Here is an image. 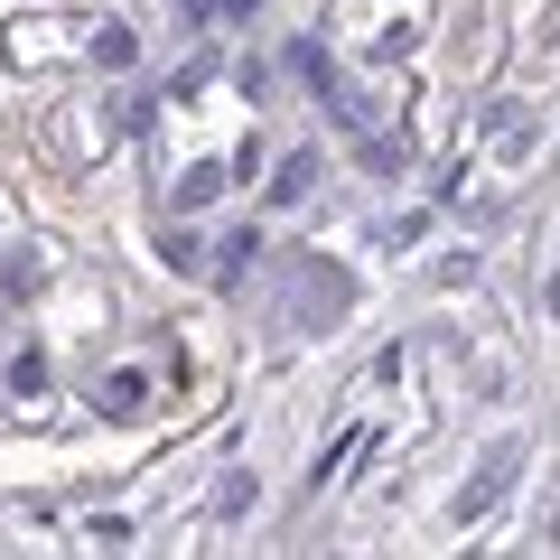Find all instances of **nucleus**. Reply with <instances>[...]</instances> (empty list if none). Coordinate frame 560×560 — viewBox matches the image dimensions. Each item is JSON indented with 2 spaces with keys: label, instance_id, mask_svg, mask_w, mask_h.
Here are the masks:
<instances>
[{
  "label": "nucleus",
  "instance_id": "0eeeda50",
  "mask_svg": "<svg viewBox=\"0 0 560 560\" xmlns=\"http://www.w3.org/2000/svg\"><path fill=\"white\" fill-rule=\"evenodd\" d=\"M253 253H261L253 234H224V253H215V280H243V271H253Z\"/></svg>",
  "mask_w": 560,
  "mask_h": 560
},
{
  "label": "nucleus",
  "instance_id": "f03ea898",
  "mask_svg": "<svg viewBox=\"0 0 560 560\" xmlns=\"http://www.w3.org/2000/svg\"><path fill=\"white\" fill-rule=\"evenodd\" d=\"M224 187H234V168H224V160H197L178 187H168V206H178V215H215V206H224Z\"/></svg>",
  "mask_w": 560,
  "mask_h": 560
},
{
  "label": "nucleus",
  "instance_id": "9d476101",
  "mask_svg": "<svg viewBox=\"0 0 560 560\" xmlns=\"http://www.w3.org/2000/svg\"><path fill=\"white\" fill-rule=\"evenodd\" d=\"M477 280V253H440V290H467Z\"/></svg>",
  "mask_w": 560,
  "mask_h": 560
},
{
  "label": "nucleus",
  "instance_id": "f257e3e1",
  "mask_svg": "<svg viewBox=\"0 0 560 560\" xmlns=\"http://www.w3.org/2000/svg\"><path fill=\"white\" fill-rule=\"evenodd\" d=\"M514 467H523V448H514V440H504V448H486V467H477V477L458 486V504H448V523H477V514H495V495L514 486Z\"/></svg>",
  "mask_w": 560,
  "mask_h": 560
},
{
  "label": "nucleus",
  "instance_id": "39448f33",
  "mask_svg": "<svg viewBox=\"0 0 560 560\" xmlns=\"http://www.w3.org/2000/svg\"><path fill=\"white\" fill-rule=\"evenodd\" d=\"M94 66H113V75H131V66H140V38H131L121 20H103V28H94Z\"/></svg>",
  "mask_w": 560,
  "mask_h": 560
},
{
  "label": "nucleus",
  "instance_id": "1a4fd4ad",
  "mask_svg": "<svg viewBox=\"0 0 560 560\" xmlns=\"http://www.w3.org/2000/svg\"><path fill=\"white\" fill-rule=\"evenodd\" d=\"M10 393H47V355H38V346H28V355L10 364Z\"/></svg>",
  "mask_w": 560,
  "mask_h": 560
},
{
  "label": "nucleus",
  "instance_id": "6e6552de",
  "mask_svg": "<svg viewBox=\"0 0 560 560\" xmlns=\"http://www.w3.org/2000/svg\"><path fill=\"white\" fill-rule=\"evenodd\" d=\"M253 10H261V0H187V20H197V28L206 20H253Z\"/></svg>",
  "mask_w": 560,
  "mask_h": 560
},
{
  "label": "nucleus",
  "instance_id": "7ed1b4c3",
  "mask_svg": "<svg viewBox=\"0 0 560 560\" xmlns=\"http://www.w3.org/2000/svg\"><path fill=\"white\" fill-rule=\"evenodd\" d=\"M308 187H318V150H290V160L271 168V206H300Z\"/></svg>",
  "mask_w": 560,
  "mask_h": 560
},
{
  "label": "nucleus",
  "instance_id": "20e7f679",
  "mask_svg": "<svg viewBox=\"0 0 560 560\" xmlns=\"http://www.w3.org/2000/svg\"><path fill=\"white\" fill-rule=\"evenodd\" d=\"M140 401H150V383H140V374H103V383H94V411H103V420H131Z\"/></svg>",
  "mask_w": 560,
  "mask_h": 560
},
{
  "label": "nucleus",
  "instance_id": "423d86ee",
  "mask_svg": "<svg viewBox=\"0 0 560 560\" xmlns=\"http://www.w3.org/2000/svg\"><path fill=\"white\" fill-rule=\"evenodd\" d=\"M215 514H224V523H243V514H253V477H243V467L215 486Z\"/></svg>",
  "mask_w": 560,
  "mask_h": 560
}]
</instances>
